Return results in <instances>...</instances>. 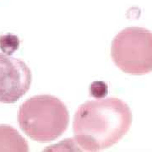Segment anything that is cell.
<instances>
[{
  "label": "cell",
  "instance_id": "5b68a950",
  "mask_svg": "<svg viewBox=\"0 0 152 152\" xmlns=\"http://www.w3.org/2000/svg\"><path fill=\"white\" fill-rule=\"evenodd\" d=\"M29 151L27 141L20 133L9 125H0V151Z\"/></svg>",
  "mask_w": 152,
  "mask_h": 152
},
{
  "label": "cell",
  "instance_id": "277c9868",
  "mask_svg": "<svg viewBox=\"0 0 152 152\" xmlns=\"http://www.w3.org/2000/svg\"><path fill=\"white\" fill-rule=\"evenodd\" d=\"M32 75L26 63L0 53V102L14 103L27 92Z\"/></svg>",
  "mask_w": 152,
  "mask_h": 152
},
{
  "label": "cell",
  "instance_id": "3957f363",
  "mask_svg": "<svg viewBox=\"0 0 152 152\" xmlns=\"http://www.w3.org/2000/svg\"><path fill=\"white\" fill-rule=\"evenodd\" d=\"M111 56L123 72L143 75L152 72V32L145 28L121 31L112 42Z\"/></svg>",
  "mask_w": 152,
  "mask_h": 152
},
{
  "label": "cell",
  "instance_id": "6da1fadb",
  "mask_svg": "<svg viewBox=\"0 0 152 152\" xmlns=\"http://www.w3.org/2000/svg\"><path fill=\"white\" fill-rule=\"evenodd\" d=\"M133 121L129 107L118 98H103L82 104L73 129L81 151H97L115 145L128 133Z\"/></svg>",
  "mask_w": 152,
  "mask_h": 152
},
{
  "label": "cell",
  "instance_id": "7a4b0ae2",
  "mask_svg": "<svg viewBox=\"0 0 152 152\" xmlns=\"http://www.w3.org/2000/svg\"><path fill=\"white\" fill-rule=\"evenodd\" d=\"M22 131L38 142H50L62 135L69 124V113L58 98L41 95L26 100L19 110Z\"/></svg>",
  "mask_w": 152,
  "mask_h": 152
}]
</instances>
